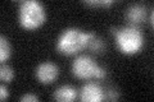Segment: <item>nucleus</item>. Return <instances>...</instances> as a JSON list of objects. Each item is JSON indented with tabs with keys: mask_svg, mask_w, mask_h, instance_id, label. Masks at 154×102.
<instances>
[{
	"mask_svg": "<svg viewBox=\"0 0 154 102\" xmlns=\"http://www.w3.org/2000/svg\"><path fill=\"white\" fill-rule=\"evenodd\" d=\"M21 101H38V97H37L36 95L28 93V95L22 96V97H21Z\"/></svg>",
	"mask_w": 154,
	"mask_h": 102,
	"instance_id": "obj_14",
	"label": "nucleus"
},
{
	"mask_svg": "<svg viewBox=\"0 0 154 102\" xmlns=\"http://www.w3.org/2000/svg\"><path fill=\"white\" fill-rule=\"evenodd\" d=\"M76 97H77V92L71 86H62L60 88H58L54 92V98L57 101L69 102V101H73Z\"/></svg>",
	"mask_w": 154,
	"mask_h": 102,
	"instance_id": "obj_8",
	"label": "nucleus"
},
{
	"mask_svg": "<svg viewBox=\"0 0 154 102\" xmlns=\"http://www.w3.org/2000/svg\"><path fill=\"white\" fill-rule=\"evenodd\" d=\"M8 89H7V87L4 86V84H2V87H0V98L2 100H5V98H8Z\"/></svg>",
	"mask_w": 154,
	"mask_h": 102,
	"instance_id": "obj_15",
	"label": "nucleus"
},
{
	"mask_svg": "<svg viewBox=\"0 0 154 102\" xmlns=\"http://www.w3.org/2000/svg\"><path fill=\"white\" fill-rule=\"evenodd\" d=\"M58 74H59V69L55 64L53 63H41L36 69V77L37 79L44 84L51 83L53 80L57 79Z\"/></svg>",
	"mask_w": 154,
	"mask_h": 102,
	"instance_id": "obj_5",
	"label": "nucleus"
},
{
	"mask_svg": "<svg viewBox=\"0 0 154 102\" xmlns=\"http://www.w3.org/2000/svg\"><path fill=\"white\" fill-rule=\"evenodd\" d=\"M116 42H117V46L121 52L132 55L141 50L144 45V37L141 31L139 30V27L128 26L117 31Z\"/></svg>",
	"mask_w": 154,
	"mask_h": 102,
	"instance_id": "obj_3",
	"label": "nucleus"
},
{
	"mask_svg": "<svg viewBox=\"0 0 154 102\" xmlns=\"http://www.w3.org/2000/svg\"><path fill=\"white\" fill-rule=\"evenodd\" d=\"M90 7H103V8H109L113 4V0H90V1H85Z\"/></svg>",
	"mask_w": 154,
	"mask_h": 102,
	"instance_id": "obj_12",
	"label": "nucleus"
},
{
	"mask_svg": "<svg viewBox=\"0 0 154 102\" xmlns=\"http://www.w3.org/2000/svg\"><path fill=\"white\" fill-rule=\"evenodd\" d=\"M90 33H85L77 28H68L60 33L57 41V50L63 55L77 54L86 47Z\"/></svg>",
	"mask_w": 154,
	"mask_h": 102,
	"instance_id": "obj_1",
	"label": "nucleus"
},
{
	"mask_svg": "<svg viewBox=\"0 0 154 102\" xmlns=\"http://www.w3.org/2000/svg\"><path fill=\"white\" fill-rule=\"evenodd\" d=\"M126 19L130 23V26L137 27L140 23H143L146 19V9L141 4H132L127 8Z\"/></svg>",
	"mask_w": 154,
	"mask_h": 102,
	"instance_id": "obj_7",
	"label": "nucleus"
},
{
	"mask_svg": "<svg viewBox=\"0 0 154 102\" xmlns=\"http://www.w3.org/2000/svg\"><path fill=\"white\" fill-rule=\"evenodd\" d=\"M99 65H96V63L91 59L90 56H79L72 64V71L76 77H79L81 79H90L95 78L96 69Z\"/></svg>",
	"mask_w": 154,
	"mask_h": 102,
	"instance_id": "obj_4",
	"label": "nucleus"
},
{
	"mask_svg": "<svg viewBox=\"0 0 154 102\" xmlns=\"http://www.w3.org/2000/svg\"><path fill=\"white\" fill-rule=\"evenodd\" d=\"M0 78L5 82H11L14 78V71L8 65H2V69H0Z\"/></svg>",
	"mask_w": 154,
	"mask_h": 102,
	"instance_id": "obj_11",
	"label": "nucleus"
},
{
	"mask_svg": "<svg viewBox=\"0 0 154 102\" xmlns=\"http://www.w3.org/2000/svg\"><path fill=\"white\" fill-rule=\"evenodd\" d=\"M80 98L85 102H99L104 100V91L99 84L88 83L81 89Z\"/></svg>",
	"mask_w": 154,
	"mask_h": 102,
	"instance_id": "obj_6",
	"label": "nucleus"
},
{
	"mask_svg": "<svg viewBox=\"0 0 154 102\" xmlns=\"http://www.w3.org/2000/svg\"><path fill=\"white\" fill-rule=\"evenodd\" d=\"M119 93L116 89H108L107 91V95H104V98H108V100H117L118 98Z\"/></svg>",
	"mask_w": 154,
	"mask_h": 102,
	"instance_id": "obj_13",
	"label": "nucleus"
},
{
	"mask_svg": "<svg viewBox=\"0 0 154 102\" xmlns=\"http://www.w3.org/2000/svg\"><path fill=\"white\" fill-rule=\"evenodd\" d=\"M0 60H2L3 63L5 61V60H8V57L11 56V46H9V42H8V40L5 38V36H3L2 35V37H0Z\"/></svg>",
	"mask_w": 154,
	"mask_h": 102,
	"instance_id": "obj_10",
	"label": "nucleus"
},
{
	"mask_svg": "<svg viewBox=\"0 0 154 102\" xmlns=\"http://www.w3.org/2000/svg\"><path fill=\"white\" fill-rule=\"evenodd\" d=\"M86 47L90 48V50L94 51V52H102L104 50V43L99 37H96L94 33H90L88 43H86Z\"/></svg>",
	"mask_w": 154,
	"mask_h": 102,
	"instance_id": "obj_9",
	"label": "nucleus"
},
{
	"mask_svg": "<svg viewBox=\"0 0 154 102\" xmlns=\"http://www.w3.org/2000/svg\"><path fill=\"white\" fill-rule=\"evenodd\" d=\"M46 14L41 3L36 0H26L19 5V22L27 30H35L45 22Z\"/></svg>",
	"mask_w": 154,
	"mask_h": 102,
	"instance_id": "obj_2",
	"label": "nucleus"
}]
</instances>
